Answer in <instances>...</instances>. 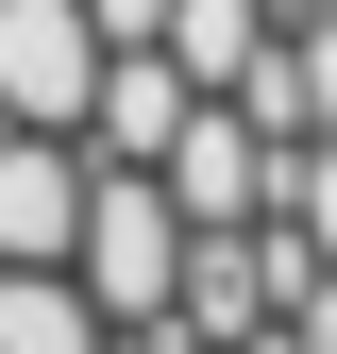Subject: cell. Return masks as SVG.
Here are the masks:
<instances>
[{
  "label": "cell",
  "mask_w": 337,
  "mask_h": 354,
  "mask_svg": "<svg viewBox=\"0 0 337 354\" xmlns=\"http://www.w3.org/2000/svg\"><path fill=\"white\" fill-rule=\"evenodd\" d=\"M84 203H152L168 253H236L304 321L337 287V0H0V270H51Z\"/></svg>",
  "instance_id": "1"
}]
</instances>
